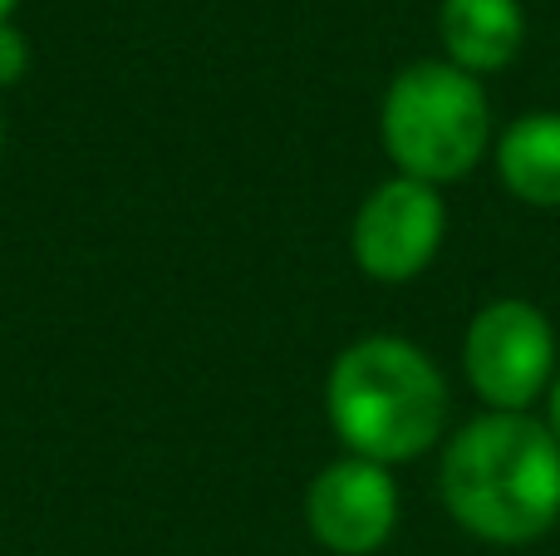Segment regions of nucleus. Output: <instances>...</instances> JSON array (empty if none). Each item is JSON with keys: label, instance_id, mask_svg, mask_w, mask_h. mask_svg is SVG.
<instances>
[{"label": "nucleus", "instance_id": "1", "mask_svg": "<svg viewBox=\"0 0 560 556\" xmlns=\"http://www.w3.org/2000/svg\"><path fill=\"white\" fill-rule=\"evenodd\" d=\"M438 488L463 532L526 547L560 522V439L532 414L487 409L447 439Z\"/></svg>", "mask_w": 560, "mask_h": 556}, {"label": "nucleus", "instance_id": "2", "mask_svg": "<svg viewBox=\"0 0 560 556\" xmlns=\"http://www.w3.org/2000/svg\"><path fill=\"white\" fill-rule=\"evenodd\" d=\"M325 414L345 453L394 468L443 439L447 380L413 340L364 335L329 364Z\"/></svg>", "mask_w": 560, "mask_h": 556}, {"label": "nucleus", "instance_id": "3", "mask_svg": "<svg viewBox=\"0 0 560 556\" xmlns=\"http://www.w3.org/2000/svg\"><path fill=\"white\" fill-rule=\"evenodd\" d=\"M378 138L404 177L428 187L467 177L492 143V104L482 79L447 59H418L398 69L378 108Z\"/></svg>", "mask_w": 560, "mask_h": 556}, {"label": "nucleus", "instance_id": "4", "mask_svg": "<svg viewBox=\"0 0 560 556\" xmlns=\"http://www.w3.org/2000/svg\"><path fill=\"white\" fill-rule=\"evenodd\" d=\"M463 370L492 414H526L541 394H551L560 374L546 311L516 296L482 305L463 335Z\"/></svg>", "mask_w": 560, "mask_h": 556}, {"label": "nucleus", "instance_id": "5", "mask_svg": "<svg viewBox=\"0 0 560 556\" xmlns=\"http://www.w3.org/2000/svg\"><path fill=\"white\" fill-rule=\"evenodd\" d=\"M447 236V207L443 193L418 177H388L359 202L354 227H349V252L369 281L404 286L433 266Z\"/></svg>", "mask_w": 560, "mask_h": 556}, {"label": "nucleus", "instance_id": "6", "mask_svg": "<svg viewBox=\"0 0 560 556\" xmlns=\"http://www.w3.org/2000/svg\"><path fill=\"white\" fill-rule=\"evenodd\" d=\"M305 528L335 556H374L398 528L394 473L354 453L325 463L305 493Z\"/></svg>", "mask_w": 560, "mask_h": 556}, {"label": "nucleus", "instance_id": "7", "mask_svg": "<svg viewBox=\"0 0 560 556\" xmlns=\"http://www.w3.org/2000/svg\"><path fill=\"white\" fill-rule=\"evenodd\" d=\"M438 35H443L447 65L482 79L522 55L526 15L516 0H443L438 5Z\"/></svg>", "mask_w": 560, "mask_h": 556}, {"label": "nucleus", "instance_id": "8", "mask_svg": "<svg viewBox=\"0 0 560 556\" xmlns=\"http://www.w3.org/2000/svg\"><path fill=\"white\" fill-rule=\"evenodd\" d=\"M497 173L506 193L526 207H560V114H522L497 138Z\"/></svg>", "mask_w": 560, "mask_h": 556}, {"label": "nucleus", "instance_id": "9", "mask_svg": "<svg viewBox=\"0 0 560 556\" xmlns=\"http://www.w3.org/2000/svg\"><path fill=\"white\" fill-rule=\"evenodd\" d=\"M30 74V39L15 20H0V89L20 84Z\"/></svg>", "mask_w": 560, "mask_h": 556}, {"label": "nucleus", "instance_id": "10", "mask_svg": "<svg viewBox=\"0 0 560 556\" xmlns=\"http://www.w3.org/2000/svg\"><path fill=\"white\" fill-rule=\"evenodd\" d=\"M546 399H551V433L560 439V374H556V384H551V394H546Z\"/></svg>", "mask_w": 560, "mask_h": 556}, {"label": "nucleus", "instance_id": "11", "mask_svg": "<svg viewBox=\"0 0 560 556\" xmlns=\"http://www.w3.org/2000/svg\"><path fill=\"white\" fill-rule=\"evenodd\" d=\"M15 5H20V0H0V20H10V15H15Z\"/></svg>", "mask_w": 560, "mask_h": 556}, {"label": "nucleus", "instance_id": "12", "mask_svg": "<svg viewBox=\"0 0 560 556\" xmlns=\"http://www.w3.org/2000/svg\"><path fill=\"white\" fill-rule=\"evenodd\" d=\"M0 148H5V118H0Z\"/></svg>", "mask_w": 560, "mask_h": 556}]
</instances>
